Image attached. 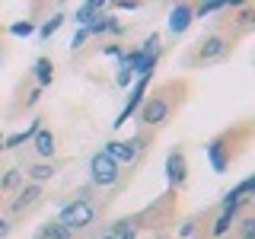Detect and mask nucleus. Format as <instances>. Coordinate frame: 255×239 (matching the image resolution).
Instances as JSON below:
<instances>
[{
	"mask_svg": "<svg viewBox=\"0 0 255 239\" xmlns=\"http://www.w3.org/2000/svg\"><path fill=\"white\" fill-rule=\"evenodd\" d=\"M58 223H64V227L70 230V233H77V230H86L90 223L96 220V207L90 204V201H70V204H64L61 207V214L54 217Z\"/></svg>",
	"mask_w": 255,
	"mask_h": 239,
	"instance_id": "1",
	"label": "nucleus"
},
{
	"mask_svg": "<svg viewBox=\"0 0 255 239\" xmlns=\"http://www.w3.org/2000/svg\"><path fill=\"white\" fill-rule=\"evenodd\" d=\"M90 182H93V185H99V188L118 185V182H122V166H115V163H112V159L99 150V153L90 156Z\"/></svg>",
	"mask_w": 255,
	"mask_h": 239,
	"instance_id": "2",
	"label": "nucleus"
},
{
	"mask_svg": "<svg viewBox=\"0 0 255 239\" xmlns=\"http://www.w3.org/2000/svg\"><path fill=\"white\" fill-rule=\"evenodd\" d=\"M143 150V137H131V140H106L102 153H106L115 166H131Z\"/></svg>",
	"mask_w": 255,
	"mask_h": 239,
	"instance_id": "3",
	"label": "nucleus"
},
{
	"mask_svg": "<svg viewBox=\"0 0 255 239\" xmlns=\"http://www.w3.org/2000/svg\"><path fill=\"white\" fill-rule=\"evenodd\" d=\"M147 86H150V77H137V80H134V83H131V96H128L125 109L118 112V118H115V121H112L115 127H125V124H128V118H131V115H137L140 102L147 99Z\"/></svg>",
	"mask_w": 255,
	"mask_h": 239,
	"instance_id": "4",
	"label": "nucleus"
},
{
	"mask_svg": "<svg viewBox=\"0 0 255 239\" xmlns=\"http://www.w3.org/2000/svg\"><path fill=\"white\" fill-rule=\"evenodd\" d=\"M137 118L143 124H153V127L163 124L166 118H169V99H166V96H147L137 109Z\"/></svg>",
	"mask_w": 255,
	"mask_h": 239,
	"instance_id": "5",
	"label": "nucleus"
},
{
	"mask_svg": "<svg viewBox=\"0 0 255 239\" xmlns=\"http://www.w3.org/2000/svg\"><path fill=\"white\" fill-rule=\"evenodd\" d=\"M166 179H169V185H185L188 159H185L182 150H169V156H166Z\"/></svg>",
	"mask_w": 255,
	"mask_h": 239,
	"instance_id": "6",
	"label": "nucleus"
},
{
	"mask_svg": "<svg viewBox=\"0 0 255 239\" xmlns=\"http://www.w3.org/2000/svg\"><path fill=\"white\" fill-rule=\"evenodd\" d=\"M204 150H207V163H211L214 172H227L230 169V147H227L223 137H214Z\"/></svg>",
	"mask_w": 255,
	"mask_h": 239,
	"instance_id": "7",
	"label": "nucleus"
},
{
	"mask_svg": "<svg viewBox=\"0 0 255 239\" xmlns=\"http://www.w3.org/2000/svg\"><path fill=\"white\" fill-rule=\"evenodd\" d=\"M195 22V13H191V3H175L169 10V32L172 35H185Z\"/></svg>",
	"mask_w": 255,
	"mask_h": 239,
	"instance_id": "8",
	"label": "nucleus"
},
{
	"mask_svg": "<svg viewBox=\"0 0 255 239\" xmlns=\"http://www.w3.org/2000/svg\"><path fill=\"white\" fill-rule=\"evenodd\" d=\"M227 51H230V42L223 35H207V38L198 42V58H201V61H217Z\"/></svg>",
	"mask_w": 255,
	"mask_h": 239,
	"instance_id": "9",
	"label": "nucleus"
},
{
	"mask_svg": "<svg viewBox=\"0 0 255 239\" xmlns=\"http://www.w3.org/2000/svg\"><path fill=\"white\" fill-rule=\"evenodd\" d=\"M29 143H32V150H35L38 163H51V156H54V134H51V127H38L35 137H32Z\"/></svg>",
	"mask_w": 255,
	"mask_h": 239,
	"instance_id": "10",
	"label": "nucleus"
},
{
	"mask_svg": "<svg viewBox=\"0 0 255 239\" xmlns=\"http://www.w3.org/2000/svg\"><path fill=\"white\" fill-rule=\"evenodd\" d=\"M252 191H255V175H246L236 188H230L227 195H223V211H227V207H243L246 201H249Z\"/></svg>",
	"mask_w": 255,
	"mask_h": 239,
	"instance_id": "11",
	"label": "nucleus"
},
{
	"mask_svg": "<svg viewBox=\"0 0 255 239\" xmlns=\"http://www.w3.org/2000/svg\"><path fill=\"white\" fill-rule=\"evenodd\" d=\"M102 13H106V3H102V0H86V3H80L74 10L70 19H74L80 29H90V22L96 19V16H102Z\"/></svg>",
	"mask_w": 255,
	"mask_h": 239,
	"instance_id": "12",
	"label": "nucleus"
},
{
	"mask_svg": "<svg viewBox=\"0 0 255 239\" xmlns=\"http://www.w3.org/2000/svg\"><path fill=\"white\" fill-rule=\"evenodd\" d=\"M38 198H42V185L29 182V185H22L19 191H16V198L10 201V211H26V207H32Z\"/></svg>",
	"mask_w": 255,
	"mask_h": 239,
	"instance_id": "13",
	"label": "nucleus"
},
{
	"mask_svg": "<svg viewBox=\"0 0 255 239\" xmlns=\"http://www.w3.org/2000/svg\"><path fill=\"white\" fill-rule=\"evenodd\" d=\"M42 121H45V118H32V124L26 127V131H16V134H10V137H3V150H19L22 143H29L32 137H35L38 127H45Z\"/></svg>",
	"mask_w": 255,
	"mask_h": 239,
	"instance_id": "14",
	"label": "nucleus"
},
{
	"mask_svg": "<svg viewBox=\"0 0 255 239\" xmlns=\"http://www.w3.org/2000/svg\"><path fill=\"white\" fill-rule=\"evenodd\" d=\"M32 74H35L38 90L51 86V80H54V64H51V58H35V64H32Z\"/></svg>",
	"mask_w": 255,
	"mask_h": 239,
	"instance_id": "15",
	"label": "nucleus"
},
{
	"mask_svg": "<svg viewBox=\"0 0 255 239\" xmlns=\"http://www.w3.org/2000/svg\"><path fill=\"white\" fill-rule=\"evenodd\" d=\"M236 214H239V207H227V211H220V217L214 220V227H211V236H227L230 230H233V223H236Z\"/></svg>",
	"mask_w": 255,
	"mask_h": 239,
	"instance_id": "16",
	"label": "nucleus"
},
{
	"mask_svg": "<svg viewBox=\"0 0 255 239\" xmlns=\"http://www.w3.org/2000/svg\"><path fill=\"white\" fill-rule=\"evenodd\" d=\"M26 175L29 182H35V185H42V182H51L54 179V166L51 163H32V166H26Z\"/></svg>",
	"mask_w": 255,
	"mask_h": 239,
	"instance_id": "17",
	"label": "nucleus"
},
{
	"mask_svg": "<svg viewBox=\"0 0 255 239\" xmlns=\"http://www.w3.org/2000/svg\"><path fill=\"white\" fill-rule=\"evenodd\" d=\"M35 239H74V233H70L64 223H58V220H48V223H42V230L35 233Z\"/></svg>",
	"mask_w": 255,
	"mask_h": 239,
	"instance_id": "18",
	"label": "nucleus"
},
{
	"mask_svg": "<svg viewBox=\"0 0 255 239\" xmlns=\"http://www.w3.org/2000/svg\"><path fill=\"white\" fill-rule=\"evenodd\" d=\"M22 179H26V175H22L19 166L6 169L3 175H0V191H19V188H22Z\"/></svg>",
	"mask_w": 255,
	"mask_h": 239,
	"instance_id": "19",
	"label": "nucleus"
},
{
	"mask_svg": "<svg viewBox=\"0 0 255 239\" xmlns=\"http://www.w3.org/2000/svg\"><path fill=\"white\" fill-rule=\"evenodd\" d=\"M64 19H67V16H64V13H54L51 16V19H45L42 22V26H38L35 32H38V38H42V42H48V38H51L54 35V32H58L61 26H64Z\"/></svg>",
	"mask_w": 255,
	"mask_h": 239,
	"instance_id": "20",
	"label": "nucleus"
},
{
	"mask_svg": "<svg viewBox=\"0 0 255 239\" xmlns=\"http://www.w3.org/2000/svg\"><path fill=\"white\" fill-rule=\"evenodd\" d=\"M220 10H227V3H223V0H207V3H201V6H191V13H195V19H204V16H214V13H220Z\"/></svg>",
	"mask_w": 255,
	"mask_h": 239,
	"instance_id": "21",
	"label": "nucleus"
},
{
	"mask_svg": "<svg viewBox=\"0 0 255 239\" xmlns=\"http://www.w3.org/2000/svg\"><path fill=\"white\" fill-rule=\"evenodd\" d=\"M10 35H16V38L35 35V22H32V19H16V22H10Z\"/></svg>",
	"mask_w": 255,
	"mask_h": 239,
	"instance_id": "22",
	"label": "nucleus"
},
{
	"mask_svg": "<svg viewBox=\"0 0 255 239\" xmlns=\"http://www.w3.org/2000/svg\"><path fill=\"white\" fill-rule=\"evenodd\" d=\"M86 32H90V35H106V32H109V16H106V13H102V16H96V19L90 22V29H86Z\"/></svg>",
	"mask_w": 255,
	"mask_h": 239,
	"instance_id": "23",
	"label": "nucleus"
},
{
	"mask_svg": "<svg viewBox=\"0 0 255 239\" xmlns=\"http://www.w3.org/2000/svg\"><path fill=\"white\" fill-rule=\"evenodd\" d=\"M239 236H243V239H255V217H243V220H239Z\"/></svg>",
	"mask_w": 255,
	"mask_h": 239,
	"instance_id": "24",
	"label": "nucleus"
},
{
	"mask_svg": "<svg viewBox=\"0 0 255 239\" xmlns=\"http://www.w3.org/2000/svg\"><path fill=\"white\" fill-rule=\"evenodd\" d=\"M128 230H134V223L131 220H115V223H112V230H109V236H122V233H128Z\"/></svg>",
	"mask_w": 255,
	"mask_h": 239,
	"instance_id": "25",
	"label": "nucleus"
},
{
	"mask_svg": "<svg viewBox=\"0 0 255 239\" xmlns=\"http://www.w3.org/2000/svg\"><path fill=\"white\" fill-rule=\"evenodd\" d=\"M115 83L122 86V90H128V86L134 83V74H131V70H118V74H115Z\"/></svg>",
	"mask_w": 255,
	"mask_h": 239,
	"instance_id": "26",
	"label": "nucleus"
},
{
	"mask_svg": "<svg viewBox=\"0 0 255 239\" xmlns=\"http://www.w3.org/2000/svg\"><path fill=\"white\" fill-rule=\"evenodd\" d=\"M86 38H90V32H86V29H77V32H74V38H70V48H74V51H77V48H83Z\"/></svg>",
	"mask_w": 255,
	"mask_h": 239,
	"instance_id": "27",
	"label": "nucleus"
},
{
	"mask_svg": "<svg viewBox=\"0 0 255 239\" xmlns=\"http://www.w3.org/2000/svg\"><path fill=\"white\" fill-rule=\"evenodd\" d=\"M109 32H112V35H122V32H125V22L115 19V16H109Z\"/></svg>",
	"mask_w": 255,
	"mask_h": 239,
	"instance_id": "28",
	"label": "nucleus"
},
{
	"mask_svg": "<svg viewBox=\"0 0 255 239\" xmlns=\"http://www.w3.org/2000/svg\"><path fill=\"white\" fill-rule=\"evenodd\" d=\"M102 54H109V58H115V61H118V58L125 54V48H122V45H106V48H102Z\"/></svg>",
	"mask_w": 255,
	"mask_h": 239,
	"instance_id": "29",
	"label": "nucleus"
},
{
	"mask_svg": "<svg viewBox=\"0 0 255 239\" xmlns=\"http://www.w3.org/2000/svg\"><path fill=\"white\" fill-rule=\"evenodd\" d=\"M115 6H118V10H125V13H134L140 3H137V0H122V3H115Z\"/></svg>",
	"mask_w": 255,
	"mask_h": 239,
	"instance_id": "30",
	"label": "nucleus"
},
{
	"mask_svg": "<svg viewBox=\"0 0 255 239\" xmlns=\"http://www.w3.org/2000/svg\"><path fill=\"white\" fill-rule=\"evenodd\" d=\"M10 233H13V223H10V220L3 217V220H0V239H6Z\"/></svg>",
	"mask_w": 255,
	"mask_h": 239,
	"instance_id": "31",
	"label": "nucleus"
},
{
	"mask_svg": "<svg viewBox=\"0 0 255 239\" xmlns=\"http://www.w3.org/2000/svg\"><path fill=\"white\" fill-rule=\"evenodd\" d=\"M38 99H42V90L35 86V90H32V93L26 96V106H38Z\"/></svg>",
	"mask_w": 255,
	"mask_h": 239,
	"instance_id": "32",
	"label": "nucleus"
},
{
	"mask_svg": "<svg viewBox=\"0 0 255 239\" xmlns=\"http://www.w3.org/2000/svg\"><path fill=\"white\" fill-rule=\"evenodd\" d=\"M191 233H195V223H182V227H179V236L182 239H188Z\"/></svg>",
	"mask_w": 255,
	"mask_h": 239,
	"instance_id": "33",
	"label": "nucleus"
},
{
	"mask_svg": "<svg viewBox=\"0 0 255 239\" xmlns=\"http://www.w3.org/2000/svg\"><path fill=\"white\" fill-rule=\"evenodd\" d=\"M118 239H137V230H128V233H122Z\"/></svg>",
	"mask_w": 255,
	"mask_h": 239,
	"instance_id": "34",
	"label": "nucleus"
},
{
	"mask_svg": "<svg viewBox=\"0 0 255 239\" xmlns=\"http://www.w3.org/2000/svg\"><path fill=\"white\" fill-rule=\"evenodd\" d=\"M0 153H3V134H0Z\"/></svg>",
	"mask_w": 255,
	"mask_h": 239,
	"instance_id": "35",
	"label": "nucleus"
},
{
	"mask_svg": "<svg viewBox=\"0 0 255 239\" xmlns=\"http://www.w3.org/2000/svg\"><path fill=\"white\" fill-rule=\"evenodd\" d=\"M99 239H115V236H109V233H106V236H99Z\"/></svg>",
	"mask_w": 255,
	"mask_h": 239,
	"instance_id": "36",
	"label": "nucleus"
}]
</instances>
